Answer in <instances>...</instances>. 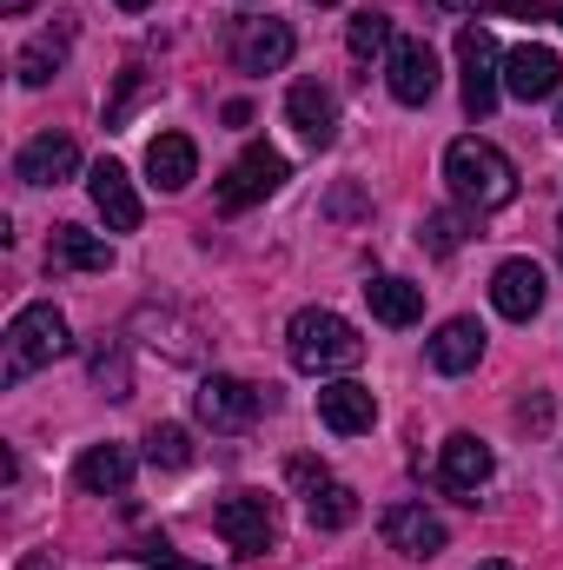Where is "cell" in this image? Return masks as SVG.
Here are the masks:
<instances>
[{
  "label": "cell",
  "mask_w": 563,
  "mask_h": 570,
  "mask_svg": "<svg viewBox=\"0 0 563 570\" xmlns=\"http://www.w3.org/2000/svg\"><path fill=\"white\" fill-rule=\"evenodd\" d=\"M318 419H325V431H338V438H358V431L378 425V399L358 379H332V385H318Z\"/></svg>",
  "instance_id": "obj_15"
},
{
  "label": "cell",
  "mask_w": 563,
  "mask_h": 570,
  "mask_svg": "<svg viewBox=\"0 0 563 570\" xmlns=\"http://www.w3.org/2000/svg\"><path fill=\"white\" fill-rule=\"evenodd\" d=\"M477 570H517V564H511V558H484Z\"/></svg>",
  "instance_id": "obj_33"
},
{
  "label": "cell",
  "mask_w": 563,
  "mask_h": 570,
  "mask_svg": "<svg viewBox=\"0 0 563 570\" xmlns=\"http://www.w3.org/2000/svg\"><path fill=\"white\" fill-rule=\"evenodd\" d=\"M504 94H517V100H557L563 94V60L551 47L524 40L517 53H504Z\"/></svg>",
  "instance_id": "obj_12"
},
{
  "label": "cell",
  "mask_w": 563,
  "mask_h": 570,
  "mask_svg": "<svg viewBox=\"0 0 563 570\" xmlns=\"http://www.w3.org/2000/svg\"><path fill=\"white\" fill-rule=\"evenodd\" d=\"M385 544H392L398 558H437V551H444V518L424 511L418 498H398V504L385 511Z\"/></svg>",
  "instance_id": "obj_13"
},
{
  "label": "cell",
  "mask_w": 563,
  "mask_h": 570,
  "mask_svg": "<svg viewBox=\"0 0 563 570\" xmlns=\"http://www.w3.org/2000/svg\"><path fill=\"white\" fill-rule=\"evenodd\" d=\"M113 266V246L87 226H53L47 239V273H107Z\"/></svg>",
  "instance_id": "obj_18"
},
{
  "label": "cell",
  "mask_w": 563,
  "mask_h": 570,
  "mask_svg": "<svg viewBox=\"0 0 563 570\" xmlns=\"http://www.w3.org/2000/svg\"><path fill=\"white\" fill-rule=\"evenodd\" d=\"M292 47H298V40H292V27L273 20V13H266V20H239V27H233V67H239V73H279L285 60H292Z\"/></svg>",
  "instance_id": "obj_11"
},
{
  "label": "cell",
  "mask_w": 563,
  "mask_h": 570,
  "mask_svg": "<svg viewBox=\"0 0 563 570\" xmlns=\"http://www.w3.org/2000/svg\"><path fill=\"white\" fill-rule=\"evenodd\" d=\"M213 531H219L239 558H259V551L279 544V518H273V504H266L259 491H226V498L213 504Z\"/></svg>",
  "instance_id": "obj_5"
},
{
  "label": "cell",
  "mask_w": 563,
  "mask_h": 570,
  "mask_svg": "<svg viewBox=\"0 0 563 570\" xmlns=\"http://www.w3.org/2000/svg\"><path fill=\"white\" fill-rule=\"evenodd\" d=\"M444 179H451V193H457L464 206H477V213H497V206L517 199V166H511V153L491 146V140H477V134H464V140L444 146Z\"/></svg>",
  "instance_id": "obj_2"
},
{
  "label": "cell",
  "mask_w": 563,
  "mask_h": 570,
  "mask_svg": "<svg viewBox=\"0 0 563 570\" xmlns=\"http://www.w3.org/2000/svg\"><path fill=\"white\" fill-rule=\"evenodd\" d=\"M279 186H285V153L279 146H246L226 166V179H219V213H246V206H259Z\"/></svg>",
  "instance_id": "obj_7"
},
{
  "label": "cell",
  "mask_w": 563,
  "mask_h": 570,
  "mask_svg": "<svg viewBox=\"0 0 563 570\" xmlns=\"http://www.w3.org/2000/svg\"><path fill=\"white\" fill-rule=\"evenodd\" d=\"M497 13L504 20H551V27H563V7H537V0H497Z\"/></svg>",
  "instance_id": "obj_28"
},
{
  "label": "cell",
  "mask_w": 563,
  "mask_h": 570,
  "mask_svg": "<svg viewBox=\"0 0 563 570\" xmlns=\"http://www.w3.org/2000/svg\"><path fill=\"white\" fill-rule=\"evenodd\" d=\"M557 253H563V219H557Z\"/></svg>",
  "instance_id": "obj_36"
},
{
  "label": "cell",
  "mask_w": 563,
  "mask_h": 570,
  "mask_svg": "<svg viewBox=\"0 0 563 570\" xmlns=\"http://www.w3.org/2000/svg\"><path fill=\"white\" fill-rule=\"evenodd\" d=\"M73 173H80V146L67 134H40V140L20 146V159H13V179H27V186H60Z\"/></svg>",
  "instance_id": "obj_17"
},
{
  "label": "cell",
  "mask_w": 563,
  "mask_h": 570,
  "mask_svg": "<svg viewBox=\"0 0 563 570\" xmlns=\"http://www.w3.org/2000/svg\"><path fill=\"white\" fill-rule=\"evenodd\" d=\"M146 179L159 193H186L199 179V146L186 140V134H159V140L146 146Z\"/></svg>",
  "instance_id": "obj_21"
},
{
  "label": "cell",
  "mask_w": 563,
  "mask_h": 570,
  "mask_svg": "<svg viewBox=\"0 0 563 570\" xmlns=\"http://www.w3.org/2000/svg\"><path fill=\"white\" fill-rule=\"evenodd\" d=\"M544 292H551V285H544V273H537L531 259H504V266L491 273V305H497L504 318H517V325L544 312Z\"/></svg>",
  "instance_id": "obj_16"
},
{
  "label": "cell",
  "mask_w": 563,
  "mask_h": 570,
  "mask_svg": "<svg viewBox=\"0 0 563 570\" xmlns=\"http://www.w3.org/2000/svg\"><path fill=\"white\" fill-rule=\"evenodd\" d=\"M266 405H273V392H259V385H246V379H219V372L192 392L199 425H213V431H246Z\"/></svg>",
  "instance_id": "obj_8"
},
{
  "label": "cell",
  "mask_w": 563,
  "mask_h": 570,
  "mask_svg": "<svg viewBox=\"0 0 563 570\" xmlns=\"http://www.w3.org/2000/svg\"><path fill=\"white\" fill-rule=\"evenodd\" d=\"M73 484L93 491V498H120L134 484V451L127 444H87L80 464H73Z\"/></svg>",
  "instance_id": "obj_19"
},
{
  "label": "cell",
  "mask_w": 563,
  "mask_h": 570,
  "mask_svg": "<svg viewBox=\"0 0 563 570\" xmlns=\"http://www.w3.org/2000/svg\"><path fill=\"white\" fill-rule=\"evenodd\" d=\"M491 471H497V458H491L484 438L451 431V438L437 444V491H451V498H477V491L491 484Z\"/></svg>",
  "instance_id": "obj_9"
},
{
  "label": "cell",
  "mask_w": 563,
  "mask_h": 570,
  "mask_svg": "<svg viewBox=\"0 0 563 570\" xmlns=\"http://www.w3.org/2000/svg\"><path fill=\"white\" fill-rule=\"evenodd\" d=\"M312 7H332V0H312Z\"/></svg>",
  "instance_id": "obj_37"
},
{
  "label": "cell",
  "mask_w": 563,
  "mask_h": 570,
  "mask_svg": "<svg viewBox=\"0 0 563 570\" xmlns=\"http://www.w3.org/2000/svg\"><path fill=\"white\" fill-rule=\"evenodd\" d=\"M285 478L298 484L312 531H345V524H358V491H352V484H338L318 458H292V464H285Z\"/></svg>",
  "instance_id": "obj_4"
},
{
  "label": "cell",
  "mask_w": 563,
  "mask_h": 570,
  "mask_svg": "<svg viewBox=\"0 0 563 570\" xmlns=\"http://www.w3.org/2000/svg\"><path fill=\"white\" fill-rule=\"evenodd\" d=\"M33 7H40V0H0V13H7V20H20V13H33Z\"/></svg>",
  "instance_id": "obj_30"
},
{
  "label": "cell",
  "mask_w": 563,
  "mask_h": 570,
  "mask_svg": "<svg viewBox=\"0 0 563 570\" xmlns=\"http://www.w3.org/2000/svg\"><path fill=\"white\" fill-rule=\"evenodd\" d=\"M464 239H471V219H464V213H451V206H437V213H424V219H418V246L431 253V259H451Z\"/></svg>",
  "instance_id": "obj_25"
},
{
  "label": "cell",
  "mask_w": 563,
  "mask_h": 570,
  "mask_svg": "<svg viewBox=\"0 0 563 570\" xmlns=\"http://www.w3.org/2000/svg\"><path fill=\"white\" fill-rule=\"evenodd\" d=\"M517 419H524V425H551V399H524Z\"/></svg>",
  "instance_id": "obj_29"
},
{
  "label": "cell",
  "mask_w": 563,
  "mask_h": 570,
  "mask_svg": "<svg viewBox=\"0 0 563 570\" xmlns=\"http://www.w3.org/2000/svg\"><path fill=\"white\" fill-rule=\"evenodd\" d=\"M457 67H464V114L471 120H491L497 94H504V53L484 27H464L457 33Z\"/></svg>",
  "instance_id": "obj_6"
},
{
  "label": "cell",
  "mask_w": 563,
  "mask_h": 570,
  "mask_svg": "<svg viewBox=\"0 0 563 570\" xmlns=\"http://www.w3.org/2000/svg\"><path fill=\"white\" fill-rule=\"evenodd\" d=\"M285 352H292L298 372L332 379V372H352V365L365 358V338H358L352 318H338V312H325V305H305V312H292V325H285Z\"/></svg>",
  "instance_id": "obj_1"
},
{
  "label": "cell",
  "mask_w": 563,
  "mask_h": 570,
  "mask_svg": "<svg viewBox=\"0 0 563 570\" xmlns=\"http://www.w3.org/2000/svg\"><path fill=\"white\" fill-rule=\"evenodd\" d=\"M365 305L378 325H418L424 318V285L412 279H372L365 285Z\"/></svg>",
  "instance_id": "obj_24"
},
{
  "label": "cell",
  "mask_w": 563,
  "mask_h": 570,
  "mask_svg": "<svg viewBox=\"0 0 563 570\" xmlns=\"http://www.w3.org/2000/svg\"><path fill=\"white\" fill-rule=\"evenodd\" d=\"M392 40H398V33H392V20H385V13H372V7H365V13H352V27H345L352 60H378V53H392Z\"/></svg>",
  "instance_id": "obj_26"
},
{
  "label": "cell",
  "mask_w": 563,
  "mask_h": 570,
  "mask_svg": "<svg viewBox=\"0 0 563 570\" xmlns=\"http://www.w3.org/2000/svg\"><path fill=\"white\" fill-rule=\"evenodd\" d=\"M285 120L305 134L312 146H332L338 140V100L318 87V80H298L292 94H285Z\"/></svg>",
  "instance_id": "obj_20"
},
{
  "label": "cell",
  "mask_w": 563,
  "mask_h": 570,
  "mask_svg": "<svg viewBox=\"0 0 563 570\" xmlns=\"http://www.w3.org/2000/svg\"><path fill=\"white\" fill-rule=\"evenodd\" d=\"M87 193H93L107 233H140V193H134V179H127L120 159H100V166L87 173Z\"/></svg>",
  "instance_id": "obj_14"
},
{
  "label": "cell",
  "mask_w": 563,
  "mask_h": 570,
  "mask_svg": "<svg viewBox=\"0 0 563 570\" xmlns=\"http://www.w3.org/2000/svg\"><path fill=\"white\" fill-rule=\"evenodd\" d=\"M431 7H437V13H464L471 0H431Z\"/></svg>",
  "instance_id": "obj_32"
},
{
  "label": "cell",
  "mask_w": 563,
  "mask_h": 570,
  "mask_svg": "<svg viewBox=\"0 0 563 570\" xmlns=\"http://www.w3.org/2000/svg\"><path fill=\"white\" fill-rule=\"evenodd\" d=\"M557 134H563V94H557Z\"/></svg>",
  "instance_id": "obj_35"
},
{
  "label": "cell",
  "mask_w": 563,
  "mask_h": 570,
  "mask_svg": "<svg viewBox=\"0 0 563 570\" xmlns=\"http://www.w3.org/2000/svg\"><path fill=\"white\" fill-rule=\"evenodd\" d=\"M67 47H73V20H53L40 40H27V47H20V60H13L20 87H47V80L67 67Z\"/></svg>",
  "instance_id": "obj_23"
},
{
  "label": "cell",
  "mask_w": 563,
  "mask_h": 570,
  "mask_svg": "<svg viewBox=\"0 0 563 570\" xmlns=\"http://www.w3.org/2000/svg\"><path fill=\"white\" fill-rule=\"evenodd\" d=\"M146 458H152L159 471H186V464H192V431L186 425H152L146 431Z\"/></svg>",
  "instance_id": "obj_27"
},
{
  "label": "cell",
  "mask_w": 563,
  "mask_h": 570,
  "mask_svg": "<svg viewBox=\"0 0 563 570\" xmlns=\"http://www.w3.org/2000/svg\"><path fill=\"white\" fill-rule=\"evenodd\" d=\"M385 73H392V100H398V107H424V100L437 94V53H431V40L398 33L392 53H385Z\"/></svg>",
  "instance_id": "obj_10"
},
{
  "label": "cell",
  "mask_w": 563,
  "mask_h": 570,
  "mask_svg": "<svg viewBox=\"0 0 563 570\" xmlns=\"http://www.w3.org/2000/svg\"><path fill=\"white\" fill-rule=\"evenodd\" d=\"M113 7H127V13H140V7H152V0H113Z\"/></svg>",
  "instance_id": "obj_34"
},
{
  "label": "cell",
  "mask_w": 563,
  "mask_h": 570,
  "mask_svg": "<svg viewBox=\"0 0 563 570\" xmlns=\"http://www.w3.org/2000/svg\"><path fill=\"white\" fill-rule=\"evenodd\" d=\"M20 570H53V558H47V551H27V558H20Z\"/></svg>",
  "instance_id": "obj_31"
},
{
  "label": "cell",
  "mask_w": 563,
  "mask_h": 570,
  "mask_svg": "<svg viewBox=\"0 0 563 570\" xmlns=\"http://www.w3.org/2000/svg\"><path fill=\"white\" fill-rule=\"evenodd\" d=\"M67 352H73L67 318H60L53 305H20V312H13V325H7L0 379H7V385H20V379H33L40 365H53V358H67Z\"/></svg>",
  "instance_id": "obj_3"
},
{
  "label": "cell",
  "mask_w": 563,
  "mask_h": 570,
  "mask_svg": "<svg viewBox=\"0 0 563 570\" xmlns=\"http://www.w3.org/2000/svg\"><path fill=\"white\" fill-rule=\"evenodd\" d=\"M477 358H484V325H477V318H444V325L431 332V365H437L444 379L471 372Z\"/></svg>",
  "instance_id": "obj_22"
}]
</instances>
